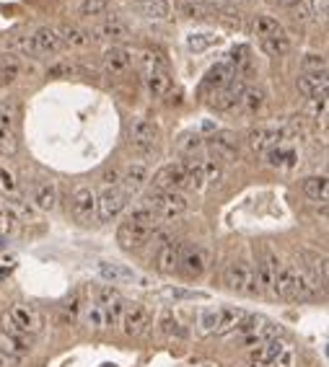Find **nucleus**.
I'll use <instances>...</instances> for the list:
<instances>
[{"mask_svg":"<svg viewBox=\"0 0 329 367\" xmlns=\"http://www.w3.org/2000/svg\"><path fill=\"white\" fill-rule=\"evenodd\" d=\"M158 228H161V218H158L156 212L148 210V207H137V210H132V215L117 228V240H120V246L125 248V251H132V248L145 246V243L156 235Z\"/></svg>","mask_w":329,"mask_h":367,"instance_id":"obj_1","label":"nucleus"},{"mask_svg":"<svg viewBox=\"0 0 329 367\" xmlns=\"http://www.w3.org/2000/svg\"><path fill=\"white\" fill-rule=\"evenodd\" d=\"M272 292L286 300H308L314 297L316 287L311 284V280L306 277V272L293 264H283L275 275V282H272Z\"/></svg>","mask_w":329,"mask_h":367,"instance_id":"obj_2","label":"nucleus"},{"mask_svg":"<svg viewBox=\"0 0 329 367\" xmlns=\"http://www.w3.org/2000/svg\"><path fill=\"white\" fill-rule=\"evenodd\" d=\"M223 282L226 287L234 289V292H241V295H254L259 292L257 287V277H254V267L249 262H244V259H236V262H231L223 272Z\"/></svg>","mask_w":329,"mask_h":367,"instance_id":"obj_3","label":"nucleus"},{"mask_svg":"<svg viewBox=\"0 0 329 367\" xmlns=\"http://www.w3.org/2000/svg\"><path fill=\"white\" fill-rule=\"evenodd\" d=\"M145 207L156 212L158 218H179L189 210V199L182 191H153L145 199Z\"/></svg>","mask_w":329,"mask_h":367,"instance_id":"obj_4","label":"nucleus"},{"mask_svg":"<svg viewBox=\"0 0 329 367\" xmlns=\"http://www.w3.org/2000/svg\"><path fill=\"white\" fill-rule=\"evenodd\" d=\"M127 142H130V148L137 150V153H148V150L156 148L158 127L153 122L143 119V117H135V119L127 124Z\"/></svg>","mask_w":329,"mask_h":367,"instance_id":"obj_5","label":"nucleus"},{"mask_svg":"<svg viewBox=\"0 0 329 367\" xmlns=\"http://www.w3.org/2000/svg\"><path fill=\"white\" fill-rule=\"evenodd\" d=\"M127 194L122 191V186L112 184L107 189L101 191L96 197V210H99V220L101 223H112L115 218H120V212L127 207Z\"/></svg>","mask_w":329,"mask_h":367,"instance_id":"obj_6","label":"nucleus"},{"mask_svg":"<svg viewBox=\"0 0 329 367\" xmlns=\"http://www.w3.org/2000/svg\"><path fill=\"white\" fill-rule=\"evenodd\" d=\"M153 189L156 191H182L189 189V179L182 163H169L153 176Z\"/></svg>","mask_w":329,"mask_h":367,"instance_id":"obj_7","label":"nucleus"},{"mask_svg":"<svg viewBox=\"0 0 329 367\" xmlns=\"http://www.w3.org/2000/svg\"><path fill=\"white\" fill-rule=\"evenodd\" d=\"M120 326L127 336H140L150 326V311L143 303H125Z\"/></svg>","mask_w":329,"mask_h":367,"instance_id":"obj_8","label":"nucleus"},{"mask_svg":"<svg viewBox=\"0 0 329 367\" xmlns=\"http://www.w3.org/2000/svg\"><path fill=\"white\" fill-rule=\"evenodd\" d=\"M70 212L73 218L83 223V225L96 218V194H93L91 186H75L70 197Z\"/></svg>","mask_w":329,"mask_h":367,"instance_id":"obj_9","label":"nucleus"},{"mask_svg":"<svg viewBox=\"0 0 329 367\" xmlns=\"http://www.w3.org/2000/svg\"><path fill=\"white\" fill-rule=\"evenodd\" d=\"M179 269L189 277V280H197V277L205 275V269H208V254H205V248L202 246H182Z\"/></svg>","mask_w":329,"mask_h":367,"instance_id":"obj_10","label":"nucleus"},{"mask_svg":"<svg viewBox=\"0 0 329 367\" xmlns=\"http://www.w3.org/2000/svg\"><path fill=\"white\" fill-rule=\"evenodd\" d=\"M280 262L278 256L272 254L270 248H262L257 256V267H254V277H257V287L259 289H272V282H275V275H278Z\"/></svg>","mask_w":329,"mask_h":367,"instance_id":"obj_11","label":"nucleus"},{"mask_svg":"<svg viewBox=\"0 0 329 367\" xmlns=\"http://www.w3.org/2000/svg\"><path fill=\"white\" fill-rule=\"evenodd\" d=\"M179 254H182V243H177V240H166V243H161L156 251V256H153V267L161 272V275H174L177 269H179Z\"/></svg>","mask_w":329,"mask_h":367,"instance_id":"obj_12","label":"nucleus"},{"mask_svg":"<svg viewBox=\"0 0 329 367\" xmlns=\"http://www.w3.org/2000/svg\"><path fill=\"white\" fill-rule=\"evenodd\" d=\"M91 39H107V42H112V47H120L122 42L130 39V26L112 16V18H107L104 23H99V26L93 28Z\"/></svg>","mask_w":329,"mask_h":367,"instance_id":"obj_13","label":"nucleus"},{"mask_svg":"<svg viewBox=\"0 0 329 367\" xmlns=\"http://www.w3.org/2000/svg\"><path fill=\"white\" fill-rule=\"evenodd\" d=\"M11 321H14L19 329H21L24 334H29V331H39L42 329V316L31 308V305H24V303H16L11 305V311L6 313Z\"/></svg>","mask_w":329,"mask_h":367,"instance_id":"obj_14","label":"nucleus"},{"mask_svg":"<svg viewBox=\"0 0 329 367\" xmlns=\"http://www.w3.org/2000/svg\"><path fill=\"white\" fill-rule=\"evenodd\" d=\"M31 44H34V55H55L63 47V39H60L58 28L42 26L31 34Z\"/></svg>","mask_w":329,"mask_h":367,"instance_id":"obj_15","label":"nucleus"},{"mask_svg":"<svg viewBox=\"0 0 329 367\" xmlns=\"http://www.w3.org/2000/svg\"><path fill=\"white\" fill-rule=\"evenodd\" d=\"M283 140H286V132L280 127H254L249 132V145L257 153H267V150H272Z\"/></svg>","mask_w":329,"mask_h":367,"instance_id":"obj_16","label":"nucleus"},{"mask_svg":"<svg viewBox=\"0 0 329 367\" xmlns=\"http://www.w3.org/2000/svg\"><path fill=\"white\" fill-rule=\"evenodd\" d=\"M301 256H303V262H306V267H303V272H306V277L311 280V284L314 287H319V284H327V256L324 254H316V251H301Z\"/></svg>","mask_w":329,"mask_h":367,"instance_id":"obj_17","label":"nucleus"},{"mask_svg":"<svg viewBox=\"0 0 329 367\" xmlns=\"http://www.w3.org/2000/svg\"><path fill=\"white\" fill-rule=\"evenodd\" d=\"M246 85L241 83V80H231L229 85H223V88H218V91L213 93V106L218 109V112H229V109H234V106L241 101V93Z\"/></svg>","mask_w":329,"mask_h":367,"instance_id":"obj_18","label":"nucleus"},{"mask_svg":"<svg viewBox=\"0 0 329 367\" xmlns=\"http://www.w3.org/2000/svg\"><path fill=\"white\" fill-rule=\"evenodd\" d=\"M327 73H301L298 93L306 99H319V96H327Z\"/></svg>","mask_w":329,"mask_h":367,"instance_id":"obj_19","label":"nucleus"},{"mask_svg":"<svg viewBox=\"0 0 329 367\" xmlns=\"http://www.w3.org/2000/svg\"><path fill=\"white\" fill-rule=\"evenodd\" d=\"M286 341H280V339H270V341H265V344H259V346H254L249 352V365L251 367H267V365H272L275 362V357H278L283 349H286Z\"/></svg>","mask_w":329,"mask_h":367,"instance_id":"obj_20","label":"nucleus"},{"mask_svg":"<svg viewBox=\"0 0 329 367\" xmlns=\"http://www.w3.org/2000/svg\"><path fill=\"white\" fill-rule=\"evenodd\" d=\"M101 60H104L107 73H112V75H122V73H127L130 65H132V52H127L125 47H109Z\"/></svg>","mask_w":329,"mask_h":367,"instance_id":"obj_21","label":"nucleus"},{"mask_svg":"<svg viewBox=\"0 0 329 367\" xmlns=\"http://www.w3.org/2000/svg\"><path fill=\"white\" fill-rule=\"evenodd\" d=\"M208 148L215 156V161H223V163H236L239 161V150H236V145H234V140H231V134L210 137Z\"/></svg>","mask_w":329,"mask_h":367,"instance_id":"obj_22","label":"nucleus"},{"mask_svg":"<svg viewBox=\"0 0 329 367\" xmlns=\"http://www.w3.org/2000/svg\"><path fill=\"white\" fill-rule=\"evenodd\" d=\"M96 269H99V275L112 284H122V282H132V280H137L135 269L125 267V264L99 262V264H96Z\"/></svg>","mask_w":329,"mask_h":367,"instance_id":"obj_23","label":"nucleus"},{"mask_svg":"<svg viewBox=\"0 0 329 367\" xmlns=\"http://www.w3.org/2000/svg\"><path fill=\"white\" fill-rule=\"evenodd\" d=\"M148 184V166H143V163H132L127 171H125V176H122V191L125 194H135V191H140Z\"/></svg>","mask_w":329,"mask_h":367,"instance_id":"obj_24","label":"nucleus"},{"mask_svg":"<svg viewBox=\"0 0 329 367\" xmlns=\"http://www.w3.org/2000/svg\"><path fill=\"white\" fill-rule=\"evenodd\" d=\"M31 202L36 205V210H44V212L55 210V207H58V186L52 181L36 184L34 191H31Z\"/></svg>","mask_w":329,"mask_h":367,"instance_id":"obj_25","label":"nucleus"},{"mask_svg":"<svg viewBox=\"0 0 329 367\" xmlns=\"http://www.w3.org/2000/svg\"><path fill=\"white\" fill-rule=\"evenodd\" d=\"M132 6L137 8V14L150 18V21L169 18V3L166 0H132Z\"/></svg>","mask_w":329,"mask_h":367,"instance_id":"obj_26","label":"nucleus"},{"mask_svg":"<svg viewBox=\"0 0 329 367\" xmlns=\"http://www.w3.org/2000/svg\"><path fill=\"white\" fill-rule=\"evenodd\" d=\"M267 161H270V166H275V169H291V166H296L298 156H296V150L291 148V145L280 142V145H275L272 150H267Z\"/></svg>","mask_w":329,"mask_h":367,"instance_id":"obj_27","label":"nucleus"},{"mask_svg":"<svg viewBox=\"0 0 329 367\" xmlns=\"http://www.w3.org/2000/svg\"><path fill=\"white\" fill-rule=\"evenodd\" d=\"M234 78H236L234 68H229L226 63H221V65H215L213 70L205 75V88H213V91H218V88H223V85H229Z\"/></svg>","mask_w":329,"mask_h":367,"instance_id":"obj_28","label":"nucleus"},{"mask_svg":"<svg viewBox=\"0 0 329 367\" xmlns=\"http://www.w3.org/2000/svg\"><path fill=\"white\" fill-rule=\"evenodd\" d=\"M145 83H148V93L153 96V99H161V96H166V93H169V88H172V78H169L166 68H164V70L148 73Z\"/></svg>","mask_w":329,"mask_h":367,"instance_id":"obj_29","label":"nucleus"},{"mask_svg":"<svg viewBox=\"0 0 329 367\" xmlns=\"http://www.w3.org/2000/svg\"><path fill=\"white\" fill-rule=\"evenodd\" d=\"M254 34L262 36V39H272V36H286L283 26L278 23V18L272 16H257L254 18Z\"/></svg>","mask_w":329,"mask_h":367,"instance_id":"obj_30","label":"nucleus"},{"mask_svg":"<svg viewBox=\"0 0 329 367\" xmlns=\"http://www.w3.org/2000/svg\"><path fill=\"white\" fill-rule=\"evenodd\" d=\"M303 191H306V197L314 199V202H327V194H329L327 176H308L306 181H303Z\"/></svg>","mask_w":329,"mask_h":367,"instance_id":"obj_31","label":"nucleus"},{"mask_svg":"<svg viewBox=\"0 0 329 367\" xmlns=\"http://www.w3.org/2000/svg\"><path fill=\"white\" fill-rule=\"evenodd\" d=\"M60 39H63V44H68V47H88V44H91V31H86V28H80V26H65L63 31H60Z\"/></svg>","mask_w":329,"mask_h":367,"instance_id":"obj_32","label":"nucleus"},{"mask_svg":"<svg viewBox=\"0 0 329 367\" xmlns=\"http://www.w3.org/2000/svg\"><path fill=\"white\" fill-rule=\"evenodd\" d=\"M197 326L202 334H218L221 329V308H202L197 313Z\"/></svg>","mask_w":329,"mask_h":367,"instance_id":"obj_33","label":"nucleus"},{"mask_svg":"<svg viewBox=\"0 0 329 367\" xmlns=\"http://www.w3.org/2000/svg\"><path fill=\"white\" fill-rule=\"evenodd\" d=\"M241 106L246 114H259L265 109V93L259 91V88H244Z\"/></svg>","mask_w":329,"mask_h":367,"instance_id":"obj_34","label":"nucleus"},{"mask_svg":"<svg viewBox=\"0 0 329 367\" xmlns=\"http://www.w3.org/2000/svg\"><path fill=\"white\" fill-rule=\"evenodd\" d=\"M21 73V63L14 55H0V83H14Z\"/></svg>","mask_w":329,"mask_h":367,"instance_id":"obj_35","label":"nucleus"},{"mask_svg":"<svg viewBox=\"0 0 329 367\" xmlns=\"http://www.w3.org/2000/svg\"><path fill=\"white\" fill-rule=\"evenodd\" d=\"M83 321H86V326L88 329H93V331L107 329V324H104V311H101V305L96 303V300L86 303V308H83Z\"/></svg>","mask_w":329,"mask_h":367,"instance_id":"obj_36","label":"nucleus"},{"mask_svg":"<svg viewBox=\"0 0 329 367\" xmlns=\"http://www.w3.org/2000/svg\"><path fill=\"white\" fill-rule=\"evenodd\" d=\"M262 50L267 52L270 57H280V55H286V52H291V39L286 36H272V39H262Z\"/></svg>","mask_w":329,"mask_h":367,"instance_id":"obj_37","label":"nucleus"},{"mask_svg":"<svg viewBox=\"0 0 329 367\" xmlns=\"http://www.w3.org/2000/svg\"><path fill=\"white\" fill-rule=\"evenodd\" d=\"M101 311H104V324H107V329H112V326H120L122 311H125V300H122V297H117V300H112L109 305H101Z\"/></svg>","mask_w":329,"mask_h":367,"instance_id":"obj_38","label":"nucleus"},{"mask_svg":"<svg viewBox=\"0 0 329 367\" xmlns=\"http://www.w3.org/2000/svg\"><path fill=\"white\" fill-rule=\"evenodd\" d=\"M246 316L244 311H239V308H221V329H218V334H229L234 331L239 326V321Z\"/></svg>","mask_w":329,"mask_h":367,"instance_id":"obj_39","label":"nucleus"},{"mask_svg":"<svg viewBox=\"0 0 329 367\" xmlns=\"http://www.w3.org/2000/svg\"><path fill=\"white\" fill-rule=\"evenodd\" d=\"M161 331L169 334V336H187V329L182 326V321L174 316L172 311H166L164 316H161Z\"/></svg>","mask_w":329,"mask_h":367,"instance_id":"obj_40","label":"nucleus"},{"mask_svg":"<svg viewBox=\"0 0 329 367\" xmlns=\"http://www.w3.org/2000/svg\"><path fill=\"white\" fill-rule=\"evenodd\" d=\"M16 230H19V218H16L14 212L8 210V207L0 205V238L14 235Z\"/></svg>","mask_w":329,"mask_h":367,"instance_id":"obj_41","label":"nucleus"},{"mask_svg":"<svg viewBox=\"0 0 329 367\" xmlns=\"http://www.w3.org/2000/svg\"><path fill=\"white\" fill-rule=\"evenodd\" d=\"M8 50L16 52V55L31 57V55H34V44H31V36L29 34H16L14 39L8 42Z\"/></svg>","mask_w":329,"mask_h":367,"instance_id":"obj_42","label":"nucleus"},{"mask_svg":"<svg viewBox=\"0 0 329 367\" xmlns=\"http://www.w3.org/2000/svg\"><path fill=\"white\" fill-rule=\"evenodd\" d=\"M0 194H3V197H14V194H19L16 176L8 169H3V166H0Z\"/></svg>","mask_w":329,"mask_h":367,"instance_id":"obj_43","label":"nucleus"},{"mask_svg":"<svg viewBox=\"0 0 329 367\" xmlns=\"http://www.w3.org/2000/svg\"><path fill=\"white\" fill-rule=\"evenodd\" d=\"M16 148H19V142H16L14 129L0 127V156H14Z\"/></svg>","mask_w":329,"mask_h":367,"instance_id":"obj_44","label":"nucleus"},{"mask_svg":"<svg viewBox=\"0 0 329 367\" xmlns=\"http://www.w3.org/2000/svg\"><path fill=\"white\" fill-rule=\"evenodd\" d=\"M301 68H303V73H327V57L311 52V55L303 57V65H301Z\"/></svg>","mask_w":329,"mask_h":367,"instance_id":"obj_45","label":"nucleus"},{"mask_svg":"<svg viewBox=\"0 0 329 367\" xmlns=\"http://www.w3.org/2000/svg\"><path fill=\"white\" fill-rule=\"evenodd\" d=\"M109 8L107 0H83L80 3V16H104Z\"/></svg>","mask_w":329,"mask_h":367,"instance_id":"obj_46","label":"nucleus"},{"mask_svg":"<svg viewBox=\"0 0 329 367\" xmlns=\"http://www.w3.org/2000/svg\"><path fill=\"white\" fill-rule=\"evenodd\" d=\"M215 42H218V39L210 36V34H192L189 39H187V47L194 50V52H200V50H205V47H210V44H215Z\"/></svg>","mask_w":329,"mask_h":367,"instance_id":"obj_47","label":"nucleus"},{"mask_svg":"<svg viewBox=\"0 0 329 367\" xmlns=\"http://www.w3.org/2000/svg\"><path fill=\"white\" fill-rule=\"evenodd\" d=\"M140 65H143L145 75L153 70H164V60L158 55H153V52H143V55H140Z\"/></svg>","mask_w":329,"mask_h":367,"instance_id":"obj_48","label":"nucleus"},{"mask_svg":"<svg viewBox=\"0 0 329 367\" xmlns=\"http://www.w3.org/2000/svg\"><path fill=\"white\" fill-rule=\"evenodd\" d=\"M308 114H311L314 119H327V96L308 99Z\"/></svg>","mask_w":329,"mask_h":367,"instance_id":"obj_49","label":"nucleus"},{"mask_svg":"<svg viewBox=\"0 0 329 367\" xmlns=\"http://www.w3.org/2000/svg\"><path fill=\"white\" fill-rule=\"evenodd\" d=\"M293 362H296L293 349H291V346H286V349H283V352L275 357V362H272V365H267V367H293Z\"/></svg>","mask_w":329,"mask_h":367,"instance_id":"obj_50","label":"nucleus"},{"mask_svg":"<svg viewBox=\"0 0 329 367\" xmlns=\"http://www.w3.org/2000/svg\"><path fill=\"white\" fill-rule=\"evenodd\" d=\"M246 55H249V47H236V50L229 55V63L226 65H229V68L231 65H244L246 63Z\"/></svg>","mask_w":329,"mask_h":367,"instance_id":"obj_51","label":"nucleus"},{"mask_svg":"<svg viewBox=\"0 0 329 367\" xmlns=\"http://www.w3.org/2000/svg\"><path fill=\"white\" fill-rule=\"evenodd\" d=\"M327 11H329V0H311V14L316 18H327Z\"/></svg>","mask_w":329,"mask_h":367,"instance_id":"obj_52","label":"nucleus"},{"mask_svg":"<svg viewBox=\"0 0 329 367\" xmlns=\"http://www.w3.org/2000/svg\"><path fill=\"white\" fill-rule=\"evenodd\" d=\"M197 148H202L200 137H197V134H187L184 142H182V150H184V153H192V150H197Z\"/></svg>","mask_w":329,"mask_h":367,"instance_id":"obj_53","label":"nucleus"},{"mask_svg":"<svg viewBox=\"0 0 329 367\" xmlns=\"http://www.w3.org/2000/svg\"><path fill=\"white\" fill-rule=\"evenodd\" d=\"M16 365H19V357L6 352V349H0V367H16Z\"/></svg>","mask_w":329,"mask_h":367,"instance_id":"obj_54","label":"nucleus"},{"mask_svg":"<svg viewBox=\"0 0 329 367\" xmlns=\"http://www.w3.org/2000/svg\"><path fill=\"white\" fill-rule=\"evenodd\" d=\"M169 295L172 297H187V300H192V297H205V292H187V289H169Z\"/></svg>","mask_w":329,"mask_h":367,"instance_id":"obj_55","label":"nucleus"},{"mask_svg":"<svg viewBox=\"0 0 329 367\" xmlns=\"http://www.w3.org/2000/svg\"><path fill=\"white\" fill-rule=\"evenodd\" d=\"M221 21L226 23V26H231V28H239V26H241V18H239V16L234 18V14H223Z\"/></svg>","mask_w":329,"mask_h":367,"instance_id":"obj_56","label":"nucleus"},{"mask_svg":"<svg viewBox=\"0 0 329 367\" xmlns=\"http://www.w3.org/2000/svg\"><path fill=\"white\" fill-rule=\"evenodd\" d=\"M68 308H70V316H78V311H80V297H78V292H73V297L68 300Z\"/></svg>","mask_w":329,"mask_h":367,"instance_id":"obj_57","label":"nucleus"},{"mask_svg":"<svg viewBox=\"0 0 329 367\" xmlns=\"http://www.w3.org/2000/svg\"><path fill=\"white\" fill-rule=\"evenodd\" d=\"M278 6H286V8H296V6H301V0H275Z\"/></svg>","mask_w":329,"mask_h":367,"instance_id":"obj_58","label":"nucleus"},{"mask_svg":"<svg viewBox=\"0 0 329 367\" xmlns=\"http://www.w3.org/2000/svg\"><path fill=\"white\" fill-rule=\"evenodd\" d=\"M231 3H246V0H231Z\"/></svg>","mask_w":329,"mask_h":367,"instance_id":"obj_59","label":"nucleus"},{"mask_svg":"<svg viewBox=\"0 0 329 367\" xmlns=\"http://www.w3.org/2000/svg\"><path fill=\"white\" fill-rule=\"evenodd\" d=\"M182 3H187V0H182Z\"/></svg>","mask_w":329,"mask_h":367,"instance_id":"obj_60","label":"nucleus"}]
</instances>
